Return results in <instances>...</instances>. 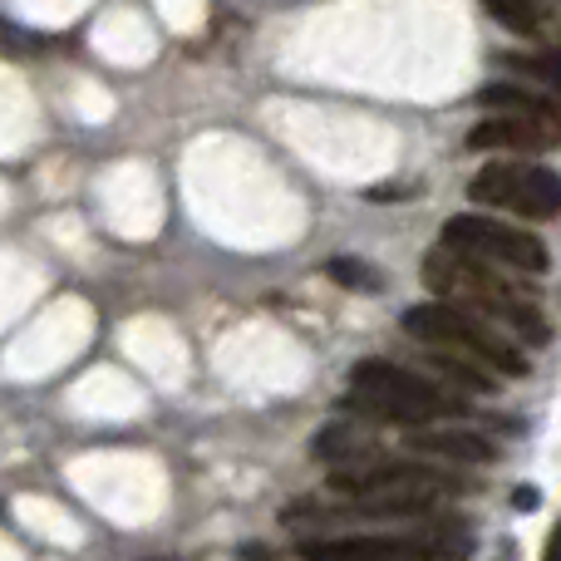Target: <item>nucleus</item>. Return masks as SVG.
Instances as JSON below:
<instances>
[{"instance_id":"obj_1","label":"nucleus","mask_w":561,"mask_h":561,"mask_svg":"<svg viewBox=\"0 0 561 561\" xmlns=\"http://www.w3.org/2000/svg\"><path fill=\"white\" fill-rule=\"evenodd\" d=\"M419 276H424V286L434 290L438 300H454V306L493 320L497 330H507V335L523 340V345L542 350L547 340H552V320L542 316L533 290L517 286V272H507V266L478 262V256L454 252V247L438 242L434 252L424 256Z\"/></svg>"},{"instance_id":"obj_2","label":"nucleus","mask_w":561,"mask_h":561,"mask_svg":"<svg viewBox=\"0 0 561 561\" xmlns=\"http://www.w3.org/2000/svg\"><path fill=\"white\" fill-rule=\"evenodd\" d=\"M330 493L350 497V513L365 517H419L434 513L444 497L463 493V478L434 458H369L359 468H335Z\"/></svg>"},{"instance_id":"obj_3","label":"nucleus","mask_w":561,"mask_h":561,"mask_svg":"<svg viewBox=\"0 0 561 561\" xmlns=\"http://www.w3.org/2000/svg\"><path fill=\"white\" fill-rule=\"evenodd\" d=\"M350 414H365L369 424H394V428H424L438 419H458L468 409V394L454 385L419 375L394 359H359L350 369Z\"/></svg>"},{"instance_id":"obj_4","label":"nucleus","mask_w":561,"mask_h":561,"mask_svg":"<svg viewBox=\"0 0 561 561\" xmlns=\"http://www.w3.org/2000/svg\"><path fill=\"white\" fill-rule=\"evenodd\" d=\"M399 325H404V335L419 340L424 350L468 355V359H478V365L497 369L503 379H523L527 369H533L523 340H513L507 330H497L493 320L473 316V310L454 306V300H438V296L419 300V306H409L404 316H399Z\"/></svg>"},{"instance_id":"obj_5","label":"nucleus","mask_w":561,"mask_h":561,"mask_svg":"<svg viewBox=\"0 0 561 561\" xmlns=\"http://www.w3.org/2000/svg\"><path fill=\"white\" fill-rule=\"evenodd\" d=\"M306 561H463L473 557V533L463 523H434L389 537H316L300 542Z\"/></svg>"},{"instance_id":"obj_6","label":"nucleus","mask_w":561,"mask_h":561,"mask_svg":"<svg viewBox=\"0 0 561 561\" xmlns=\"http://www.w3.org/2000/svg\"><path fill=\"white\" fill-rule=\"evenodd\" d=\"M468 197L478 207H493V213H513L527 222H552L561 217V173L533 158H493L473 173Z\"/></svg>"},{"instance_id":"obj_7","label":"nucleus","mask_w":561,"mask_h":561,"mask_svg":"<svg viewBox=\"0 0 561 561\" xmlns=\"http://www.w3.org/2000/svg\"><path fill=\"white\" fill-rule=\"evenodd\" d=\"M444 247L454 252H468L478 262H493V266H507L517 276H542L552 266V252L537 232L517 222H497V217H483V213H458L444 222Z\"/></svg>"},{"instance_id":"obj_8","label":"nucleus","mask_w":561,"mask_h":561,"mask_svg":"<svg viewBox=\"0 0 561 561\" xmlns=\"http://www.w3.org/2000/svg\"><path fill=\"white\" fill-rule=\"evenodd\" d=\"M561 144V114H488L483 124H473L468 148L473 153H507V158H533L552 153Z\"/></svg>"},{"instance_id":"obj_9","label":"nucleus","mask_w":561,"mask_h":561,"mask_svg":"<svg viewBox=\"0 0 561 561\" xmlns=\"http://www.w3.org/2000/svg\"><path fill=\"white\" fill-rule=\"evenodd\" d=\"M404 448L419 458H434L448 468H488L497 463V444L473 428L458 424H424V428H404Z\"/></svg>"},{"instance_id":"obj_10","label":"nucleus","mask_w":561,"mask_h":561,"mask_svg":"<svg viewBox=\"0 0 561 561\" xmlns=\"http://www.w3.org/2000/svg\"><path fill=\"white\" fill-rule=\"evenodd\" d=\"M483 10L497 20L503 30L533 39V45H557V15L542 5V0H483Z\"/></svg>"},{"instance_id":"obj_11","label":"nucleus","mask_w":561,"mask_h":561,"mask_svg":"<svg viewBox=\"0 0 561 561\" xmlns=\"http://www.w3.org/2000/svg\"><path fill=\"white\" fill-rule=\"evenodd\" d=\"M478 104L488 114H547V118L561 114L547 89H527V84H488L478 89Z\"/></svg>"},{"instance_id":"obj_12","label":"nucleus","mask_w":561,"mask_h":561,"mask_svg":"<svg viewBox=\"0 0 561 561\" xmlns=\"http://www.w3.org/2000/svg\"><path fill=\"white\" fill-rule=\"evenodd\" d=\"M428 365H434L438 375H448V385L463 389V394H493V389L503 385L497 369L478 365V359H468V355H448V350H428Z\"/></svg>"},{"instance_id":"obj_13","label":"nucleus","mask_w":561,"mask_h":561,"mask_svg":"<svg viewBox=\"0 0 561 561\" xmlns=\"http://www.w3.org/2000/svg\"><path fill=\"white\" fill-rule=\"evenodd\" d=\"M503 65L513 69V75H523L527 84L561 99V45H537V49H527V55H507Z\"/></svg>"},{"instance_id":"obj_14","label":"nucleus","mask_w":561,"mask_h":561,"mask_svg":"<svg viewBox=\"0 0 561 561\" xmlns=\"http://www.w3.org/2000/svg\"><path fill=\"white\" fill-rule=\"evenodd\" d=\"M325 272L335 276L340 286H379V276H375V272H365V266H359L355 256H335V262H330Z\"/></svg>"},{"instance_id":"obj_15","label":"nucleus","mask_w":561,"mask_h":561,"mask_svg":"<svg viewBox=\"0 0 561 561\" xmlns=\"http://www.w3.org/2000/svg\"><path fill=\"white\" fill-rule=\"evenodd\" d=\"M542 561H561V517L552 523V533H547V547H542Z\"/></svg>"}]
</instances>
